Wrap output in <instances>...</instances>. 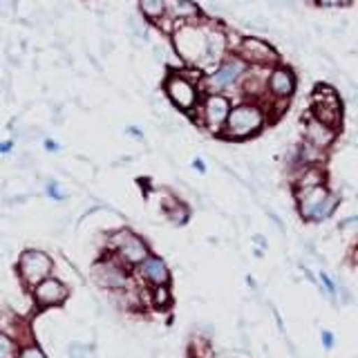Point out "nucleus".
I'll return each instance as SVG.
<instances>
[{
    "mask_svg": "<svg viewBox=\"0 0 358 358\" xmlns=\"http://www.w3.org/2000/svg\"><path fill=\"white\" fill-rule=\"evenodd\" d=\"M201 72L195 67H186V70H171L164 78V92L171 103L184 112V115H193L199 108L201 99H204V90H201Z\"/></svg>",
    "mask_w": 358,
    "mask_h": 358,
    "instance_id": "nucleus-3",
    "label": "nucleus"
},
{
    "mask_svg": "<svg viewBox=\"0 0 358 358\" xmlns=\"http://www.w3.org/2000/svg\"><path fill=\"white\" fill-rule=\"evenodd\" d=\"M208 31L210 20L206 16L195 22H184L171 31V41L177 56L186 67H195L201 74H206L208 67Z\"/></svg>",
    "mask_w": 358,
    "mask_h": 358,
    "instance_id": "nucleus-1",
    "label": "nucleus"
},
{
    "mask_svg": "<svg viewBox=\"0 0 358 358\" xmlns=\"http://www.w3.org/2000/svg\"><path fill=\"white\" fill-rule=\"evenodd\" d=\"M48 193H50L52 197H61V193H59V186H56V184H50V186H48Z\"/></svg>",
    "mask_w": 358,
    "mask_h": 358,
    "instance_id": "nucleus-23",
    "label": "nucleus"
},
{
    "mask_svg": "<svg viewBox=\"0 0 358 358\" xmlns=\"http://www.w3.org/2000/svg\"><path fill=\"white\" fill-rule=\"evenodd\" d=\"M0 358H14V345L3 334H0Z\"/></svg>",
    "mask_w": 358,
    "mask_h": 358,
    "instance_id": "nucleus-21",
    "label": "nucleus"
},
{
    "mask_svg": "<svg viewBox=\"0 0 358 358\" xmlns=\"http://www.w3.org/2000/svg\"><path fill=\"white\" fill-rule=\"evenodd\" d=\"M324 345H331V334H324Z\"/></svg>",
    "mask_w": 358,
    "mask_h": 358,
    "instance_id": "nucleus-27",
    "label": "nucleus"
},
{
    "mask_svg": "<svg viewBox=\"0 0 358 358\" xmlns=\"http://www.w3.org/2000/svg\"><path fill=\"white\" fill-rule=\"evenodd\" d=\"M338 132L331 126H327V123H322L320 119H316L309 112V115L305 117V123H302V139H307L309 143L318 145V148L322 150H329L331 145L336 143V139H338Z\"/></svg>",
    "mask_w": 358,
    "mask_h": 358,
    "instance_id": "nucleus-13",
    "label": "nucleus"
},
{
    "mask_svg": "<svg viewBox=\"0 0 358 358\" xmlns=\"http://www.w3.org/2000/svg\"><path fill=\"white\" fill-rule=\"evenodd\" d=\"M233 101L229 94L224 92H204V99H201L199 108L193 112L197 117V121L204 126L210 134L215 137H222L224 126H227L229 115H231Z\"/></svg>",
    "mask_w": 358,
    "mask_h": 358,
    "instance_id": "nucleus-7",
    "label": "nucleus"
},
{
    "mask_svg": "<svg viewBox=\"0 0 358 358\" xmlns=\"http://www.w3.org/2000/svg\"><path fill=\"white\" fill-rule=\"evenodd\" d=\"M96 271H99L101 282L108 285V287H123V282H126V275H123V271L117 264H112V262L99 264Z\"/></svg>",
    "mask_w": 358,
    "mask_h": 358,
    "instance_id": "nucleus-17",
    "label": "nucleus"
},
{
    "mask_svg": "<svg viewBox=\"0 0 358 358\" xmlns=\"http://www.w3.org/2000/svg\"><path fill=\"white\" fill-rule=\"evenodd\" d=\"M139 14L150 22H159L166 14V0H139Z\"/></svg>",
    "mask_w": 358,
    "mask_h": 358,
    "instance_id": "nucleus-18",
    "label": "nucleus"
},
{
    "mask_svg": "<svg viewBox=\"0 0 358 358\" xmlns=\"http://www.w3.org/2000/svg\"><path fill=\"white\" fill-rule=\"evenodd\" d=\"M110 244H112V249H115L119 253V257L123 262H128V264H141L145 257L150 255L148 251V244H145L139 235H134L132 231L128 229H123L119 233H115L110 238Z\"/></svg>",
    "mask_w": 358,
    "mask_h": 358,
    "instance_id": "nucleus-10",
    "label": "nucleus"
},
{
    "mask_svg": "<svg viewBox=\"0 0 358 358\" xmlns=\"http://www.w3.org/2000/svg\"><path fill=\"white\" fill-rule=\"evenodd\" d=\"M34 296H36V300L43 307H50V305H59V302H63L67 298V289L61 280L45 278L43 282L34 287Z\"/></svg>",
    "mask_w": 358,
    "mask_h": 358,
    "instance_id": "nucleus-15",
    "label": "nucleus"
},
{
    "mask_svg": "<svg viewBox=\"0 0 358 358\" xmlns=\"http://www.w3.org/2000/svg\"><path fill=\"white\" fill-rule=\"evenodd\" d=\"M11 150V143L5 141V143H0V152H9Z\"/></svg>",
    "mask_w": 358,
    "mask_h": 358,
    "instance_id": "nucleus-25",
    "label": "nucleus"
},
{
    "mask_svg": "<svg viewBox=\"0 0 358 358\" xmlns=\"http://www.w3.org/2000/svg\"><path fill=\"white\" fill-rule=\"evenodd\" d=\"M22 358H45L41 350H36V347H31V350H25L22 352Z\"/></svg>",
    "mask_w": 358,
    "mask_h": 358,
    "instance_id": "nucleus-22",
    "label": "nucleus"
},
{
    "mask_svg": "<svg viewBox=\"0 0 358 358\" xmlns=\"http://www.w3.org/2000/svg\"><path fill=\"white\" fill-rule=\"evenodd\" d=\"M128 134H134V139H141V132L137 128H128Z\"/></svg>",
    "mask_w": 358,
    "mask_h": 358,
    "instance_id": "nucleus-26",
    "label": "nucleus"
},
{
    "mask_svg": "<svg viewBox=\"0 0 358 358\" xmlns=\"http://www.w3.org/2000/svg\"><path fill=\"white\" fill-rule=\"evenodd\" d=\"M193 166L197 168V171H201V173H204V171H206V164H204V162H201V159H195V162H193Z\"/></svg>",
    "mask_w": 358,
    "mask_h": 358,
    "instance_id": "nucleus-24",
    "label": "nucleus"
},
{
    "mask_svg": "<svg viewBox=\"0 0 358 358\" xmlns=\"http://www.w3.org/2000/svg\"><path fill=\"white\" fill-rule=\"evenodd\" d=\"M296 204L302 220L307 222H324L331 217L341 204L338 193L327 188V184L313 186V188H300L296 190Z\"/></svg>",
    "mask_w": 358,
    "mask_h": 358,
    "instance_id": "nucleus-4",
    "label": "nucleus"
},
{
    "mask_svg": "<svg viewBox=\"0 0 358 358\" xmlns=\"http://www.w3.org/2000/svg\"><path fill=\"white\" fill-rule=\"evenodd\" d=\"M291 184H294V190L322 186V184H327V171H324L322 164L298 166V168H294V179H291Z\"/></svg>",
    "mask_w": 358,
    "mask_h": 358,
    "instance_id": "nucleus-14",
    "label": "nucleus"
},
{
    "mask_svg": "<svg viewBox=\"0 0 358 358\" xmlns=\"http://www.w3.org/2000/svg\"><path fill=\"white\" fill-rule=\"evenodd\" d=\"M309 112L316 119H320L322 123H327V126H331L336 130L343 128V117H345L343 96L336 92L334 85H329V83H320V85L313 87Z\"/></svg>",
    "mask_w": 358,
    "mask_h": 358,
    "instance_id": "nucleus-8",
    "label": "nucleus"
},
{
    "mask_svg": "<svg viewBox=\"0 0 358 358\" xmlns=\"http://www.w3.org/2000/svg\"><path fill=\"white\" fill-rule=\"evenodd\" d=\"M235 54L244 59L251 67H273L280 63V52L273 48L271 43L257 36H242Z\"/></svg>",
    "mask_w": 358,
    "mask_h": 358,
    "instance_id": "nucleus-9",
    "label": "nucleus"
},
{
    "mask_svg": "<svg viewBox=\"0 0 358 358\" xmlns=\"http://www.w3.org/2000/svg\"><path fill=\"white\" fill-rule=\"evenodd\" d=\"M249 63L244 59H240L238 54L231 52L227 59H224L215 70H210L206 74H201V90L204 92H224L229 94L231 90H235L240 85V81L244 78V74L249 72Z\"/></svg>",
    "mask_w": 358,
    "mask_h": 358,
    "instance_id": "nucleus-5",
    "label": "nucleus"
},
{
    "mask_svg": "<svg viewBox=\"0 0 358 358\" xmlns=\"http://www.w3.org/2000/svg\"><path fill=\"white\" fill-rule=\"evenodd\" d=\"M298 78L294 67H289L285 63H278L273 67H268L266 72V99L264 106L268 108V115H271V108L278 106V115L285 112V108L289 106L291 96L296 92Z\"/></svg>",
    "mask_w": 358,
    "mask_h": 358,
    "instance_id": "nucleus-6",
    "label": "nucleus"
},
{
    "mask_svg": "<svg viewBox=\"0 0 358 358\" xmlns=\"http://www.w3.org/2000/svg\"><path fill=\"white\" fill-rule=\"evenodd\" d=\"M313 3L322 9H341V7L352 5V0H313Z\"/></svg>",
    "mask_w": 358,
    "mask_h": 358,
    "instance_id": "nucleus-20",
    "label": "nucleus"
},
{
    "mask_svg": "<svg viewBox=\"0 0 358 358\" xmlns=\"http://www.w3.org/2000/svg\"><path fill=\"white\" fill-rule=\"evenodd\" d=\"M139 271L141 275L148 280V282H152L155 287H162L168 282V278H171V273H168V266L166 262L162 260V257L157 255H148L145 260L139 264Z\"/></svg>",
    "mask_w": 358,
    "mask_h": 358,
    "instance_id": "nucleus-16",
    "label": "nucleus"
},
{
    "mask_svg": "<svg viewBox=\"0 0 358 358\" xmlns=\"http://www.w3.org/2000/svg\"><path fill=\"white\" fill-rule=\"evenodd\" d=\"M271 115H268V108L264 106V101H253V99H240L238 103H233L231 115L227 126H224L222 139L227 141H246L253 139L255 134H260Z\"/></svg>",
    "mask_w": 358,
    "mask_h": 358,
    "instance_id": "nucleus-2",
    "label": "nucleus"
},
{
    "mask_svg": "<svg viewBox=\"0 0 358 358\" xmlns=\"http://www.w3.org/2000/svg\"><path fill=\"white\" fill-rule=\"evenodd\" d=\"M201 18H204V11L193 0H166V14L159 22L168 20V34H171L177 25L195 22Z\"/></svg>",
    "mask_w": 358,
    "mask_h": 358,
    "instance_id": "nucleus-11",
    "label": "nucleus"
},
{
    "mask_svg": "<svg viewBox=\"0 0 358 358\" xmlns=\"http://www.w3.org/2000/svg\"><path fill=\"white\" fill-rule=\"evenodd\" d=\"M166 213H168V217H171L175 224H184L188 220V206L182 204L179 199H175L171 206H166Z\"/></svg>",
    "mask_w": 358,
    "mask_h": 358,
    "instance_id": "nucleus-19",
    "label": "nucleus"
},
{
    "mask_svg": "<svg viewBox=\"0 0 358 358\" xmlns=\"http://www.w3.org/2000/svg\"><path fill=\"white\" fill-rule=\"evenodd\" d=\"M50 271H52V260L43 251H25L20 255V275L27 285L36 287L50 275Z\"/></svg>",
    "mask_w": 358,
    "mask_h": 358,
    "instance_id": "nucleus-12",
    "label": "nucleus"
}]
</instances>
